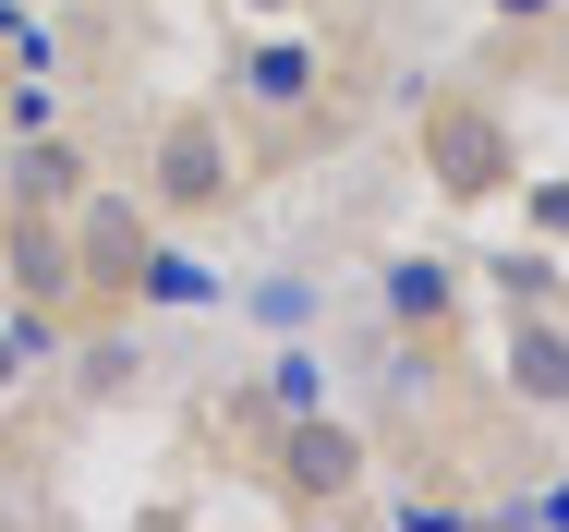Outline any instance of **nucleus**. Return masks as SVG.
Returning a JSON list of instances; mask_svg holds the SVG:
<instances>
[{
  "label": "nucleus",
  "instance_id": "nucleus-1",
  "mask_svg": "<svg viewBox=\"0 0 569 532\" xmlns=\"http://www.w3.org/2000/svg\"><path fill=\"white\" fill-rule=\"evenodd\" d=\"M412 158H425V182H437L449 207L521 194V133L472 98V86H425V98H412Z\"/></svg>",
  "mask_w": 569,
  "mask_h": 532
},
{
  "label": "nucleus",
  "instance_id": "nucleus-2",
  "mask_svg": "<svg viewBox=\"0 0 569 532\" xmlns=\"http://www.w3.org/2000/svg\"><path fill=\"white\" fill-rule=\"evenodd\" d=\"M242 194V145H230L219 109H170L158 145H146V207L158 218H219Z\"/></svg>",
  "mask_w": 569,
  "mask_h": 532
},
{
  "label": "nucleus",
  "instance_id": "nucleus-3",
  "mask_svg": "<svg viewBox=\"0 0 569 532\" xmlns=\"http://www.w3.org/2000/svg\"><path fill=\"white\" fill-rule=\"evenodd\" d=\"M158 254V207L146 194H98L73 207V267H86V315H133V267Z\"/></svg>",
  "mask_w": 569,
  "mask_h": 532
},
{
  "label": "nucleus",
  "instance_id": "nucleus-4",
  "mask_svg": "<svg viewBox=\"0 0 569 532\" xmlns=\"http://www.w3.org/2000/svg\"><path fill=\"white\" fill-rule=\"evenodd\" d=\"M254 460L279 472L291 509H351V496H363V435L328 424V400H316V412H279V435H267Z\"/></svg>",
  "mask_w": 569,
  "mask_h": 532
},
{
  "label": "nucleus",
  "instance_id": "nucleus-5",
  "mask_svg": "<svg viewBox=\"0 0 569 532\" xmlns=\"http://www.w3.org/2000/svg\"><path fill=\"white\" fill-rule=\"evenodd\" d=\"M0 291H12V303H61V315H86L73 218H49V207H0Z\"/></svg>",
  "mask_w": 569,
  "mask_h": 532
},
{
  "label": "nucleus",
  "instance_id": "nucleus-6",
  "mask_svg": "<svg viewBox=\"0 0 569 532\" xmlns=\"http://www.w3.org/2000/svg\"><path fill=\"white\" fill-rule=\"evenodd\" d=\"M497 388L521 412H569V315L558 303H521V315L497 327Z\"/></svg>",
  "mask_w": 569,
  "mask_h": 532
},
{
  "label": "nucleus",
  "instance_id": "nucleus-7",
  "mask_svg": "<svg viewBox=\"0 0 569 532\" xmlns=\"http://www.w3.org/2000/svg\"><path fill=\"white\" fill-rule=\"evenodd\" d=\"M316 86H328L316 37H254V49L219 73V98H230V109H279V121H303V109H316Z\"/></svg>",
  "mask_w": 569,
  "mask_h": 532
},
{
  "label": "nucleus",
  "instance_id": "nucleus-8",
  "mask_svg": "<svg viewBox=\"0 0 569 532\" xmlns=\"http://www.w3.org/2000/svg\"><path fill=\"white\" fill-rule=\"evenodd\" d=\"M376 303L412 327V351H460V267L449 254H388L376 267Z\"/></svg>",
  "mask_w": 569,
  "mask_h": 532
},
{
  "label": "nucleus",
  "instance_id": "nucleus-9",
  "mask_svg": "<svg viewBox=\"0 0 569 532\" xmlns=\"http://www.w3.org/2000/svg\"><path fill=\"white\" fill-rule=\"evenodd\" d=\"M86 182H98V158L49 121V133H12V158H0V207H49V218H73L86 207Z\"/></svg>",
  "mask_w": 569,
  "mask_h": 532
},
{
  "label": "nucleus",
  "instance_id": "nucleus-10",
  "mask_svg": "<svg viewBox=\"0 0 569 532\" xmlns=\"http://www.w3.org/2000/svg\"><path fill=\"white\" fill-rule=\"evenodd\" d=\"M146 388V339L133 327H98V339H73V412H110Z\"/></svg>",
  "mask_w": 569,
  "mask_h": 532
},
{
  "label": "nucleus",
  "instance_id": "nucleus-11",
  "mask_svg": "<svg viewBox=\"0 0 569 532\" xmlns=\"http://www.w3.org/2000/svg\"><path fill=\"white\" fill-rule=\"evenodd\" d=\"M73 327H86V315H61V303H12V315H0V388H24V375H61Z\"/></svg>",
  "mask_w": 569,
  "mask_h": 532
},
{
  "label": "nucleus",
  "instance_id": "nucleus-12",
  "mask_svg": "<svg viewBox=\"0 0 569 532\" xmlns=\"http://www.w3.org/2000/svg\"><path fill=\"white\" fill-rule=\"evenodd\" d=\"M133 303H170V315H219V303H230V279L207 267V254H170V242H158V254L133 267Z\"/></svg>",
  "mask_w": 569,
  "mask_h": 532
},
{
  "label": "nucleus",
  "instance_id": "nucleus-13",
  "mask_svg": "<svg viewBox=\"0 0 569 532\" xmlns=\"http://www.w3.org/2000/svg\"><path fill=\"white\" fill-rule=\"evenodd\" d=\"M485 291L521 315V303H569V279H558V254L546 242H521V254H485Z\"/></svg>",
  "mask_w": 569,
  "mask_h": 532
},
{
  "label": "nucleus",
  "instance_id": "nucleus-14",
  "mask_svg": "<svg viewBox=\"0 0 569 532\" xmlns=\"http://www.w3.org/2000/svg\"><path fill=\"white\" fill-rule=\"evenodd\" d=\"M316 400H328V363H316L303 339H279V351H267V412H316Z\"/></svg>",
  "mask_w": 569,
  "mask_h": 532
},
{
  "label": "nucleus",
  "instance_id": "nucleus-15",
  "mask_svg": "<svg viewBox=\"0 0 569 532\" xmlns=\"http://www.w3.org/2000/svg\"><path fill=\"white\" fill-rule=\"evenodd\" d=\"M61 98H49V73H12V98H0V133H49Z\"/></svg>",
  "mask_w": 569,
  "mask_h": 532
},
{
  "label": "nucleus",
  "instance_id": "nucleus-16",
  "mask_svg": "<svg viewBox=\"0 0 569 532\" xmlns=\"http://www.w3.org/2000/svg\"><path fill=\"white\" fill-rule=\"evenodd\" d=\"M521 218H533V242H569V182H521Z\"/></svg>",
  "mask_w": 569,
  "mask_h": 532
},
{
  "label": "nucleus",
  "instance_id": "nucleus-17",
  "mask_svg": "<svg viewBox=\"0 0 569 532\" xmlns=\"http://www.w3.org/2000/svg\"><path fill=\"white\" fill-rule=\"evenodd\" d=\"M254 315H267V327H303V315H316V291H303V279H267V291H254Z\"/></svg>",
  "mask_w": 569,
  "mask_h": 532
},
{
  "label": "nucleus",
  "instance_id": "nucleus-18",
  "mask_svg": "<svg viewBox=\"0 0 569 532\" xmlns=\"http://www.w3.org/2000/svg\"><path fill=\"white\" fill-rule=\"evenodd\" d=\"M546 12H558V0H497V24H546Z\"/></svg>",
  "mask_w": 569,
  "mask_h": 532
},
{
  "label": "nucleus",
  "instance_id": "nucleus-19",
  "mask_svg": "<svg viewBox=\"0 0 569 532\" xmlns=\"http://www.w3.org/2000/svg\"><path fill=\"white\" fill-rule=\"evenodd\" d=\"M242 12H279V24H291V12H316V0H242Z\"/></svg>",
  "mask_w": 569,
  "mask_h": 532
},
{
  "label": "nucleus",
  "instance_id": "nucleus-20",
  "mask_svg": "<svg viewBox=\"0 0 569 532\" xmlns=\"http://www.w3.org/2000/svg\"><path fill=\"white\" fill-rule=\"evenodd\" d=\"M533 521H569V484H558V496H533Z\"/></svg>",
  "mask_w": 569,
  "mask_h": 532
}]
</instances>
